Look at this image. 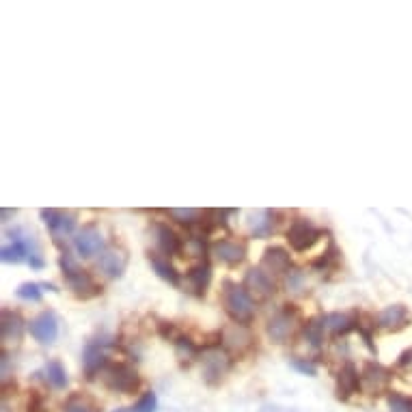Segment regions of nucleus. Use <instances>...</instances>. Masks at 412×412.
I'll return each mask as SVG.
<instances>
[{
  "label": "nucleus",
  "mask_w": 412,
  "mask_h": 412,
  "mask_svg": "<svg viewBox=\"0 0 412 412\" xmlns=\"http://www.w3.org/2000/svg\"><path fill=\"white\" fill-rule=\"evenodd\" d=\"M223 306L227 316L235 322V324H242V326H248L255 318V302H252V296L246 291V287L238 285L235 281L227 279L223 281Z\"/></svg>",
  "instance_id": "nucleus-1"
},
{
  "label": "nucleus",
  "mask_w": 412,
  "mask_h": 412,
  "mask_svg": "<svg viewBox=\"0 0 412 412\" xmlns=\"http://www.w3.org/2000/svg\"><path fill=\"white\" fill-rule=\"evenodd\" d=\"M59 266H61L63 277H65V281H67V285H69V289L74 291L76 298L89 300V298H95V296L101 294V287L95 283V279H93L87 270H82V268L76 264V260H74V257H72L67 250L61 252V257H59Z\"/></svg>",
  "instance_id": "nucleus-2"
},
{
  "label": "nucleus",
  "mask_w": 412,
  "mask_h": 412,
  "mask_svg": "<svg viewBox=\"0 0 412 412\" xmlns=\"http://www.w3.org/2000/svg\"><path fill=\"white\" fill-rule=\"evenodd\" d=\"M298 324H300V311H298V306L285 304V306L281 308V311H277V313L268 320L266 335L270 337V341L283 345V343H287V341L296 335Z\"/></svg>",
  "instance_id": "nucleus-3"
},
{
  "label": "nucleus",
  "mask_w": 412,
  "mask_h": 412,
  "mask_svg": "<svg viewBox=\"0 0 412 412\" xmlns=\"http://www.w3.org/2000/svg\"><path fill=\"white\" fill-rule=\"evenodd\" d=\"M101 380H104L106 389L121 395H132L140 389L138 372L126 363H108V367L101 372Z\"/></svg>",
  "instance_id": "nucleus-4"
},
{
  "label": "nucleus",
  "mask_w": 412,
  "mask_h": 412,
  "mask_svg": "<svg viewBox=\"0 0 412 412\" xmlns=\"http://www.w3.org/2000/svg\"><path fill=\"white\" fill-rule=\"evenodd\" d=\"M111 343H113V339L108 335H97V337L87 341V345L82 350V369H84V376L89 380H93L97 374H101L108 367L106 350L111 347Z\"/></svg>",
  "instance_id": "nucleus-5"
},
{
  "label": "nucleus",
  "mask_w": 412,
  "mask_h": 412,
  "mask_svg": "<svg viewBox=\"0 0 412 412\" xmlns=\"http://www.w3.org/2000/svg\"><path fill=\"white\" fill-rule=\"evenodd\" d=\"M201 367H203V378L208 384H221V380L229 374L231 369V356L223 347H208L201 356Z\"/></svg>",
  "instance_id": "nucleus-6"
},
{
  "label": "nucleus",
  "mask_w": 412,
  "mask_h": 412,
  "mask_svg": "<svg viewBox=\"0 0 412 412\" xmlns=\"http://www.w3.org/2000/svg\"><path fill=\"white\" fill-rule=\"evenodd\" d=\"M322 231L306 218H298L289 225L287 229V242L296 252H304L311 248L318 240H320Z\"/></svg>",
  "instance_id": "nucleus-7"
},
{
  "label": "nucleus",
  "mask_w": 412,
  "mask_h": 412,
  "mask_svg": "<svg viewBox=\"0 0 412 412\" xmlns=\"http://www.w3.org/2000/svg\"><path fill=\"white\" fill-rule=\"evenodd\" d=\"M74 248L80 257H84V260H89V257H95L97 252L101 255L106 248H104V235H101V231L95 227V225H87L82 227L76 238H74Z\"/></svg>",
  "instance_id": "nucleus-8"
},
{
  "label": "nucleus",
  "mask_w": 412,
  "mask_h": 412,
  "mask_svg": "<svg viewBox=\"0 0 412 412\" xmlns=\"http://www.w3.org/2000/svg\"><path fill=\"white\" fill-rule=\"evenodd\" d=\"M28 328H30V335L35 337V341H39L41 345L55 343L59 337V320H57L55 311H41L37 318L30 320Z\"/></svg>",
  "instance_id": "nucleus-9"
},
{
  "label": "nucleus",
  "mask_w": 412,
  "mask_h": 412,
  "mask_svg": "<svg viewBox=\"0 0 412 412\" xmlns=\"http://www.w3.org/2000/svg\"><path fill=\"white\" fill-rule=\"evenodd\" d=\"M410 322H412V316L406 308V304H389L376 318V326L386 333H399L406 326H410Z\"/></svg>",
  "instance_id": "nucleus-10"
},
{
  "label": "nucleus",
  "mask_w": 412,
  "mask_h": 412,
  "mask_svg": "<svg viewBox=\"0 0 412 412\" xmlns=\"http://www.w3.org/2000/svg\"><path fill=\"white\" fill-rule=\"evenodd\" d=\"M244 287L250 296L260 298V300H266L270 296H274L277 291V283L274 279L270 277V272H266L262 266L260 268H250L244 277Z\"/></svg>",
  "instance_id": "nucleus-11"
},
{
  "label": "nucleus",
  "mask_w": 412,
  "mask_h": 412,
  "mask_svg": "<svg viewBox=\"0 0 412 412\" xmlns=\"http://www.w3.org/2000/svg\"><path fill=\"white\" fill-rule=\"evenodd\" d=\"M391 382V372L378 363H367L360 374V389L369 395H380Z\"/></svg>",
  "instance_id": "nucleus-12"
},
{
  "label": "nucleus",
  "mask_w": 412,
  "mask_h": 412,
  "mask_svg": "<svg viewBox=\"0 0 412 412\" xmlns=\"http://www.w3.org/2000/svg\"><path fill=\"white\" fill-rule=\"evenodd\" d=\"M41 218L45 227L52 231L55 240L59 242V235H69L76 229V214L63 212V210H41Z\"/></svg>",
  "instance_id": "nucleus-13"
},
{
  "label": "nucleus",
  "mask_w": 412,
  "mask_h": 412,
  "mask_svg": "<svg viewBox=\"0 0 412 412\" xmlns=\"http://www.w3.org/2000/svg\"><path fill=\"white\" fill-rule=\"evenodd\" d=\"M97 268L104 272L108 279H119L123 277L126 268H128V252L123 248H106L104 252L99 255Z\"/></svg>",
  "instance_id": "nucleus-14"
},
{
  "label": "nucleus",
  "mask_w": 412,
  "mask_h": 412,
  "mask_svg": "<svg viewBox=\"0 0 412 412\" xmlns=\"http://www.w3.org/2000/svg\"><path fill=\"white\" fill-rule=\"evenodd\" d=\"M11 235H16L13 242H11L9 246H3V250H0V257H3V262H5V264H22V262L30 260V257L39 255L37 248H30L33 240L22 238L18 229H16Z\"/></svg>",
  "instance_id": "nucleus-15"
},
{
  "label": "nucleus",
  "mask_w": 412,
  "mask_h": 412,
  "mask_svg": "<svg viewBox=\"0 0 412 412\" xmlns=\"http://www.w3.org/2000/svg\"><path fill=\"white\" fill-rule=\"evenodd\" d=\"M221 341H223L225 350L235 352V354H244L252 345V335L246 326L233 324V326H227L221 330Z\"/></svg>",
  "instance_id": "nucleus-16"
},
{
  "label": "nucleus",
  "mask_w": 412,
  "mask_h": 412,
  "mask_svg": "<svg viewBox=\"0 0 412 412\" xmlns=\"http://www.w3.org/2000/svg\"><path fill=\"white\" fill-rule=\"evenodd\" d=\"M26 330V322L18 311H11V308H3V324H0V337H3V343H20Z\"/></svg>",
  "instance_id": "nucleus-17"
},
{
  "label": "nucleus",
  "mask_w": 412,
  "mask_h": 412,
  "mask_svg": "<svg viewBox=\"0 0 412 412\" xmlns=\"http://www.w3.org/2000/svg\"><path fill=\"white\" fill-rule=\"evenodd\" d=\"M151 233H153V242H156V246H158V250L162 252V255H179L182 252V248H184V244H182V238L169 227V225H160V223H156L151 227Z\"/></svg>",
  "instance_id": "nucleus-18"
},
{
  "label": "nucleus",
  "mask_w": 412,
  "mask_h": 412,
  "mask_svg": "<svg viewBox=\"0 0 412 412\" xmlns=\"http://www.w3.org/2000/svg\"><path fill=\"white\" fill-rule=\"evenodd\" d=\"M212 252L216 260H221L227 266H238L246 260V244L235 240H221L212 246Z\"/></svg>",
  "instance_id": "nucleus-19"
},
{
  "label": "nucleus",
  "mask_w": 412,
  "mask_h": 412,
  "mask_svg": "<svg viewBox=\"0 0 412 412\" xmlns=\"http://www.w3.org/2000/svg\"><path fill=\"white\" fill-rule=\"evenodd\" d=\"M358 391H360V374L354 367V363H345L337 374V397L341 401H347Z\"/></svg>",
  "instance_id": "nucleus-20"
},
{
  "label": "nucleus",
  "mask_w": 412,
  "mask_h": 412,
  "mask_svg": "<svg viewBox=\"0 0 412 412\" xmlns=\"http://www.w3.org/2000/svg\"><path fill=\"white\" fill-rule=\"evenodd\" d=\"M262 268L266 272H272V274H289V270H291L289 252L281 246L268 248L262 257Z\"/></svg>",
  "instance_id": "nucleus-21"
},
{
  "label": "nucleus",
  "mask_w": 412,
  "mask_h": 412,
  "mask_svg": "<svg viewBox=\"0 0 412 412\" xmlns=\"http://www.w3.org/2000/svg\"><path fill=\"white\" fill-rule=\"evenodd\" d=\"M274 218H277V212H272V210H257V212H252L250 214V221H248L250 235L252 238H260V240L272 235L274 229H277V223H279Z\"/></svg>",
  "instance_id": "nucleus-22"
},
{
  "label": "nucleus",
  "mask_w": 412,
  "mask_h": 412,
  "mask_svg": "<svg viewBox=\"0 0 412 412\" xmlns=\"http://www.w3.org/2000/svg\"><path fill=\"white\" fill-rule=\"evenodd\" d=\"M186 281H188V287L196 296H203L205 289L210 287V281H212V268H210V264L208 262H201L194 268H190L186 272Z\"/></svg>",
  "instance_id": "nucleus-23"
},
{
  "label": "nucleus",
  "mask_w": 412,
  "mask_h": 412,
  "mask_svg": "<svg viewBox=\"0 0 412 412\" xmlns=\"http://www.w3.org/2000/svg\"><path fill=\"white\" fill-rule=\"evenodd\" d=\"M149 264H151L153 272H156L162 281H167V283L179 287L182 277H179V272L175 270V266L167 260V257H162V255H158V252H151V255H149Z\"/></svg>",
  "instance_id": "nucleus-24"
},
{
  "label": "nucleus",
  "mask_w": 412,
  "mask_h": 412,
  "mask_svg": "<svg viewBox=\"0 0 412 412\" xmlns=\"http://www.w3.org/2000/svg\"><path fill=\"white\" fill-rule=\"evenodd\" d=\"M322 320H324V328H326L330 335H335V337L347 335V333L354 330L356 324H358L354 318H350V316H345V313H328V316H324Z\"/></svg>",
  "instance_id": "nucleus-25"
},
{
  "label": "nucleus",
  "mask_w": 412,
  "mask_h": 412,
  "mask_svg": "<svg viewBox=\"0 0 412 412\" xmlns=\"http://www.w3.org/2000/svg\"><path fill=\"white\" fill-rule=\"evenodd\" d=\"M324 333H326V328H324V320H322V318H311V320H308V322L304 324V328H302L304 339L308 341V345L316 347V350L322 347V343H324Z\"/></svg>",
  "instance_id": "nucleus-26"
},
{
  "label": "nucleus",
  "mask_w": 412,
  "mask_h": 412,
  "mask_svg": "<svg viewBox=\"0 0 412 412\" xmlns=\"http://www.w3.org/2000/svg\"><path fill=\"white\" fill-rule=\"evenodd\" d=\"M43 374H45L48 384H52V386L59 389V391L65 389V386L69 384L67 372H65V367H63L61 360H50V363L45 365V369H43Z\"/></svg>",
  "instance_id": "nucleus-27"
},
{
  "label": "nucleus",
  "mask_w": 412,
  "mask_h": 412,
  "mask_svg": "<svg viewBox=\"0 0 412 412\" xmlns=\"http://www.w3.org/2000/svg\"><path fill=\"white\" fill-rule=\"evenodd\" d=\"M63 412H99V410L95 401L84 393H72L63 403Z\"/></svg>",
  "instance_id": "nucleus-28"
},
{
  "label": "nucleus",
  "mask_w": 412,
  "mask_h": 412,
  "mask_svg": "<svg viewBox=\"0 0 412 412\" xmlns=\"http://www.w3.org/2000/svg\"><path fill=\"white\" fill-rule=\"evenodd\" d=\"M115 412H158V397L153 391H147L140 395V399L130 406V408H121V410H115Z\"/></svg>",
  "instance_id": "nucleus-29"
},
{
  "label": "nucleus",
  "mask_w": 412,
  "mask_h": 412,
  "mask_svg": "<svg viewBox=\"0 0 412 412\" xmlns=\"http://www.w3.org/2000/svg\"><path fill=\"white\" fill-rule=\"evenodd\" d=\"M175 354H177V358L182 360V363H190L192 358L199 356V347L194 345V341H190L188 337L179 335L175 339Z\"/></svg>",
  "instance_id": "nucleus-30"
},
{
  "label": "nucleus",
  "mask_w": 412,
  "mask_h": 412,
  "mask_svg": "<svg viewBox=\"0 0 412 412\" xmlns=\"http://www.w3.org/2000/svg\"><path fill=\"white\" fill-rule=\"evenodd\" d=\"M167 214L173 216L177 223L188 225V227H194L196 223L203 221V210H177V208H173V210H169Z\"/></svg>",
  "instance_id": "nucleus-31"
},
{
  "label": "nucleus",
  "mask_w": 412,
  "mask_h": 412,
  "mask_svg": "<svg viewBox=\"0 0 412 412\" xmlns=\"http://www.w3.org/2000/svg\"><path fill=\"white\" fill-rule=\"evenodd\" d=\"M386 406H389V412H412V397H406L399 393H389Z\"/></svg>",
  "instance_id": "nucleus-32"
},
{
  "label": "nucleus",
  "mask_w": 412,
  "mask_h": 412,
  "mask_svg": "<svg viewBox=\"0 0 412 412\" xmlns=\"http://www.w3.org/2000/svg\"><path fill=\"white\" fill-rule=\"evenodd\" d=\"M18 298L22 300H28V302H39L43 291H41V283H22L18 289H16Z\"/></svg>",
  "instance_id": "nucleus-33"
},
{
  "label": "nucleus",
  "mask_w": 412,
  "mask_h": 412,
  "mask_svg": "<svg viewBox=\"0 0 412 412\" xmlns=\"http://www.w3.org/2000/svg\"><path fill=\"white\" fill-rule=\"evenodd\" d=\"M291 367L298 369V372L304 374V376H316V374H318L316 363H313V360H308V358H294V360H291Z\"/></svg>",
  "instance_id": "nucleus-34"
},
{
  "label": "nucleus",
  "mask_w": 412,
  "mask_h": 412,
  "mask_svg": "<svg viewBox=\"0 0 412 412\" xmlns=\"http://www.w3.org/2000/svg\"><path fill=\"white\" fill-rule=\"evenodd\" d=\"M158 333H160L167 341H173V343H175V339L179 337V330H177L175 324H171V322H160V324H158Z\"/></svg>",
  "instance_id": "nucleus-35"
},
{
  "label": "nucleus",
  "mask_w": 412,
  "mask_h": 412,
  "mask_svg": "<svg viewBox=\"0 0 412 412\" xmlns=\"http://www.w3.org/2000/svg\"><path fill=\"white\" fill-rule=\"evenodd\" d=\"M412 365V347L410 350H403L397 358V367L399 369H408Z\"/></svg>",
  "instance_id": "nucleus-36"
},
{
  "label": "nucleus",
  "mask_w": 412,
  "mask_h": 412,
  "mask_svg": "<svg viewBox=\"0 0 412 412\" xmlns=\"http://www.w3.org/2000/svg\"><path fill=\"white\" fill-rule=\"evenodd\" d=\"M45 264H43V260L39 255H35V257H30V268H35V270H41Z\"/></svg>",
  "instance_id": "nucleus-37"
},
{
  "label": "nucleus",
  "mask_w": 412,
  "mask_h": 412,
  "mask_svg": "<svg viewBox=\"0 0 412 412\" xmlns=\"http://www.w3.org/2000/svg\"><path fill=\"white\" fill-rule=\"evenodd\" d=\"M11 214H16V212H11V210H3V221L7 223V218H9Z\"/></svg>",
  "instance_id": "nucleus-38"
}]
</instances>
